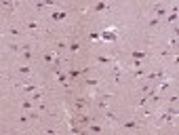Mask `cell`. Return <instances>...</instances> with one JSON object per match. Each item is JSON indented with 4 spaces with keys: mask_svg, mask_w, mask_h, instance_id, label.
I'll list each match as a JSON object with an SVG mask.
<instances>
[{
    "mask_svg": "<svg viewBox=\"0 0 179 135\" xmlns=\"http://www.w3.org/2000/svg\"><path fill=\"white\" fill-rule=\"evenodd\" d=\"M6 32L11 34V36H21L23 32H21V28H17V25H8L6 28Z\"/></svg>",
    "mask_w": 179,
    "mask_h": 135,
    "instance_id": "obj_6",
    "label": "cell"
},
{
    "mask_svg": "<svg viewBox=\"0 0 179 135\" xmlns=\"http://www.w3.org/2000/svg\"><path fill=\"white\" fill-rule=\"evenodd\" d=\"M23 28L30 32H40V23H36V21H23Z\"/></svg>",
    "mask_w": 179,
    "mask_h": 135,
    "instance_id": "obj_2",
    "label": "cell"
},
{
    "mask_svg": "<svg viewBox=\"0 0 179 135\" xmlns=\"http://www.w3.org/2000/svg\"><path fill=\"white\" fill-rule=\"evenodd\" d=\"M97 63H99V66H112V57L99 55V57H97Z\"/></svg>",
    "mask_w": 179,
    "mask_h": 135,
    "instance_id": "obj_7",
    "label": "cell"
},
{
    "mask_svg": "<svg viewBox=\"0 0 179 135\" xmlns=\"http://www.w3.org/2000/svg\"><path fill=\"white\" fill-rule=\"evenodd\" d=\"M105 118H108V120H116L118 116H116L114 112H110V110H105Z\"/></svg>",
    "mask_w": 179,
    "mask_h": 135,
    "instance_id": "obj_21",
    "label": "cell"
},
{
    "mask_svg": "<svg viewBox=\"0 0 179 135\" xmlns=\"http://www.w3.org/2000/svg\"><path fill=\"white\" fill-rule=\"evenodd\" d=\"M122 129H133V131H137L139 129V123L137 120H124L122 123Z\"/></svg>",
    "mask_w": 179,
    "mask_h": 135,
    "instance_id": "obj_4",
    "label": "cell"
},
{
    "mask_svg": "<svg viewBox=\"0 0 179 135\" xmlns=\"http://www.w3.org/2000/svg\"><path fill=\"white\" fill-rule=\"evenodd\" d=\"M89 131H93V133H103V129H101L99 125H93V123L89 125Z\"/></svg>",
    "mask_w": 179,
    "mask_h": 135,
    "instance_id": "obj_16",
    "label": "cell"
},
{
    "mask_svg": "<svg viewBox=\"0 0 179 135\" xmlns=\"http://www.w3.org/2000/svg\"><path fill=\"white\" fill-rule=\"evenodd\" d=\"M17 72H19V74H23V76H28V74H32V68H30V66H19V68H17Z\"/></svg>",
    "mask_w": 179,
    "mask_h": 135,
    "instance_id": "obj_9",
    "label": "cell"
},
{
    "mask_svg": "<svg viewBox=\"0 0 179 135\" xmlns=\"http://www.w3.org/2000/svg\"><path fill=\"white\" fill-rule=\"evenodd\" d=\"M72 108H74V110H78V112H80V110H85V108H87V99H82V97H78V99H74V103H72Z\"/></svg>",
    "mask_w": 179,
    "mask_h": 135,
    "instance_id": "obj_3",
    "label": "cell"
},
{
    "mask_svg": "<svg viewBox=\"0 0 179 135\" xmlns=\"http://www.w3.org/2000/svg\"><path fill=\"white\" fill-rule=\"evenodd\" d=\"M78 49H80V42H72V45H68V51H70V53H78Z\"/></svg>",
    "mask_w": 179,
    "mask_h": 135,
    "instance_id": "obj_15",
    "label": "cell"
},
{
    "mask_svg": "<svg viewBox=\"0 0 179 135\" xmlns=\"http://www.w3.org/2000/svg\"><path fill=\"white\" fill-rule=\"evenodd\" d=\"M65 17H68V13H65V11H59V13L55 11V13L51 15V21H55V23H59V21H63Z\"/></svg>",
    "mask_w": 179,
    "mask_h": 135,
    "instance_id": "obj_1",
    "label": "cell"
},
{
    "mask_svg": "<svg viewBox=\"0 0 179 135\" xmlns=\"http://www.w3.org/2000/svg\"><path fill=\"white\" fill-rule=\"evenodd\" d=\"M21 110L32 112V110H34V103H32V101H21Z\"/></svg>",
    "mask_w": 179,
    "mask_h": 135,
    "instance_id": "obj_11",
    "label": "cell"
},
{
    "mask_svg": "<svg viewBox=\"0 0 179 135\" xmlns=\"http://www.w3.org/2000/svg\"><path fill=\"white\" fill-rule=\"evenodd\" d=\"M21 87H23L25 93H34V91L38 89V85H36V83H21Z\"/></svg>",
    "mask_w": 179,
    "mask_h": 135,
    "instance_id": "obj_5",
    "label": "cell"
},
{
    "mask_svg": "<svg viewBox=\"0 0 179 135\" xmlns=\"http://www.w3.org/2000/svg\"><path fill=\"white\" fill-rule=\"evenodd\" d=\"M158 23H160V19H158V17H152V19L148 21V25H150V28H156Z\"/></svg>",
    "mask_w": 179,
    "mask_h": 135,
    "instance_id": "obj_18",
    "label": "cell"
},
{
    "mask_svg": "<svg viewBox=\"0 0 179 135\" xmlns=\"http://www.w3.org/2000/svg\"><path fill=\"white\" fill-rule=\"evenodd\" d=\"M145 57V51H133L131 53V59H143Z\"/></svg>",
    "mask_w": 179,
    "mask_h": 135,
    "instance_id": "obj_12",
    "label": "cell"
},
{
    "mask_svg": "<svg viewBox=\"0 0 179 135\" xmlns=\"http://www.w3.org/2000/svg\"><path fill=\"white\" fill-rule=\"evenodd\" d=\"M82 74V70H70V78H78Z\"/></svg>",
    "mask_w": 179,
    "mask_h": 135,
    "instance_id": "obj_20",
    "label": "cell"
},
{
    "mask_svg": "<svg viewBox=\"0 0 179 135\" xmlns=\"http://www.w3.org/2000/svg\"><path fill=\"white\" fill-rule=\"evenodd\" d=\"M36 110H38V112H42V114H46V112H48V106H46V103H42V101H40Z\"/></svg>",
    "mask_w": 179,
    "mask_h": 135,
    "instance_id": "obj_17",
    "label": "cell"
},
{
    "mask_svg": "<svg viewBox=\"0 0 179 135\" xmlns=\"http://www.w3.org/2000/svg\"><path fill=\"white\" fill-rule=\"evenodd\" d=\"M101 83H103V80H99V78H89V80H87V85H89V87H99Z\"/></svg>",
    "mask_w": 179,
    "mask_h": 135,
    "instance_id": "obj_14",
    "label": "cell"
},
{
    "mask_svg": "<svg viewBox=\"0 0 179 135\" xmlns=\"http://www.w3.org/2000/svg\"><path fill=\"white\" fill-rule=\"evenodd\" d=\"M154 13H156V15H158V19H160V17H167V15H169V13H167V8H164V6H154Z\"/></svg>",
    "mask_w": 179,
    "mask_h": 135,
    "instance_id": "obj_8",
    "label": "cell"
},
{
    "mask_svg": "<svg viewBox=\"0 0 179 135\" xmlns=\"http://www.w3.org/2000/svg\"><path fill=\"white\" fill-rule=\"evenodd\" d=\"M55 49H59V51H68V42H65V40H57V42H55Z\"/></svg>",
    "mask_w": 179,
    "mask_h": 135,
    "instance_id": "obj_13",
    "label": "cell"
},
{
    "mask_svg": "<svg viewBox=\"0 0 179 135\" xmlns=\"http://www.w3.org/2000/svg\"><path fill=\"white\" fill-rule=\"evenodd\" d=\"M167 21H169V23H177V11H171V13L167 15Z\"/></svg>",
    "mask_w": 179,
    "mask_h": 135,
    "instance_id": "obj_10",
    "label": "cell"
},
{
    "mask_svg": "<svg viewBox=\"0 0 179 135\" xmlns=\"http://www.w3.org/2000/svg\"><path fill=\"white\" fill-rule=\"evenodd\" d=\"M38 99H42V91H34L32 93V101H38Z\"/></svg>",
    "mask_w": 179,
    "mask_h": 135,
    "instance_id": "obj_19",
    "label": "cell"
}]
</instances>
